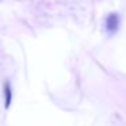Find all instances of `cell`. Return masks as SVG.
I'll list each match as a JSON object with an SVG mask.
<instances>
[{"label":"cell","mask_w":126,"mask_h":126,"mask_svg":"<svg viewBox=\"0 0 126 126\" xmlns=\"http://www.w3.org/2000/svg\"><path fill=\"white\" fill-rule=\"evenodd\" d=\"M104 25H106V30L109 31L110 34L117 33L118 27H119V16H118V14H115V12L109 14V15H107V18H106Z\"/></svg>","instance_id":"6da1fadb"},{"label":"cell","mask_w":126,"mask_h":126,"mask_svg":"<svg viewBox=\"0 0 126 126\" xmlns=\"http://www.w3.org/2000/svg\"><path fill=\"white\" fill-rule=\"evenodd\" d=\"M11 102H12V90H11V84L10 81L4 83V107L8 109L11 106Z\"/></svg>","instance_id":"7a4b0ae2"}]
</instances>
